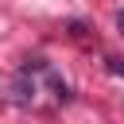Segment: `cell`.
<instances>
[{"mask_svg":"<svg viewBox=\"0 0 124 124\" xmlns=\"http://www.w3.org/2000/svg\"><path fill=\"white\" fill-rule=\"evenodd\" d=\"M116 27H120V31H124V12H116Z\"/></svg>","mask_w":124,"mask_h":124,"instance_id":"cell-1","label":"cell"}]
</instances>
